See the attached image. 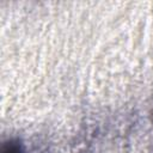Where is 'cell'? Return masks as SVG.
Returning a JSON list of instances; mask_svg holds the SVG:
<instances>
[{"label": "cell", "instance_id": "1", "mask_svg": "<svg viewBox=\"0 0 153 153\" xmlns=\"http://www.w3.org/2000/svg\"><path fill=\"white\" fill-rule=\"evenodd\" d=\"M1 153H26L23 143L18 139H10L2 143Z\"/></svg>", "mask_w": 153, "mask_h": 153}]
</instances>
